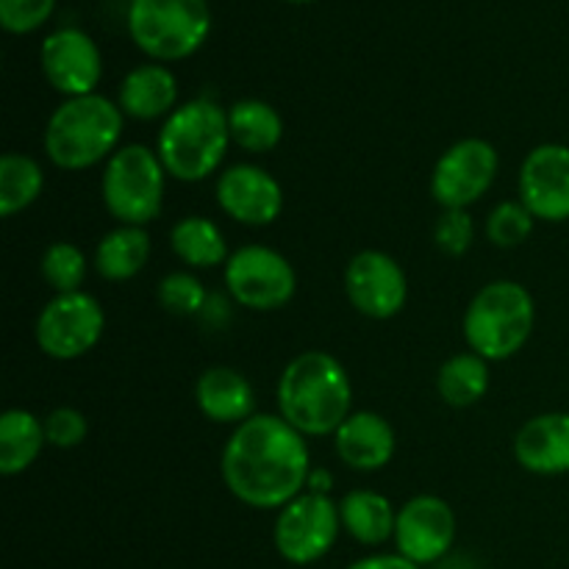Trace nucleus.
<instances>
[{
  "label": "nucleus",
  "instance_id": "nucleus-1",
  "mask_svg": "<svg viewBox=\"0 0 569 569\" xmlns=\"http://www.w3.org/2000/svg\"><path fill=\"white\" fill-rule=\"evenodd\" d=\"M228 492L248 509L281 511L306 492L311 450L281 415H259L237 426L220 456Z\"/></svg>",
  "mask_w": 569,
  "mask_h": 569
},
{
  "label": "nucleus",
  "instance_id": "nucleus-2",
  "mask_svg": "<svg viewBox=\"0 0 569 569\" xmlns=\"http://www.w3.org/2000/svg\"><path fill=\"white\" fill-rule=\"evenodd\" d=\"M278 415L309 437H333L353 415V383L337 356L303 350L283 367L276 387Z\"/></svg>",
  "mask_w": 569,
  "mask_h": 569
},
{
  "label": "nucleus",
  "instance_id": "nucleus-3",
  "mask_svg": "<svg viewBox=\"0 0 569 569\" xmlns=\"http://www.w3.org/2000/svg\"><path fill=\"white\" fill-rule=\"evenodd\" d=\"M122 128L126 114L117 100L100 92L64 98L44 126V156L59 170H89L120 150Z\"/></svg>",
  "mask_w": 569,
  "mask_h": 569
},
{
  "label": "nucleus",
  "instance_id": "nucleus-4",
  "mask_svg": "<svg viewBox=\"0 0 569 569\" xmlns=\"http://www.w3.org/2000/svg\"><path fill=\"white\" fill-rule=\"evenodd\" d=\"M231 144L228 109L211 98H194L161 122L156 153L167 176L181 183H200L220 170Z\"/></svg>",
  "mask_w": 569,
  "mask_h": 569
},
{
  "label": "nucleus",
  "instance_id": "nucleus-5",
  "mask_svg": "<svg viewBox=\"0 0 569 569\" xmlns=\"http://www.w3.org/2000/svg\"><path fill=\"white\" fill-rule=\"evenodd\" d=\"M537 328V300L520 281L498 278L472 295L465 311L467 348L481 359L506 361L520 353Z\"/></svg>",
  "mask_w": 569,
  "mask_h": 569
},
{
  "label": "nucleus",
  "instance_id": "nucleus-6",
  "mask_svg": "<svg viewBox=\"0 0 569 569\" xmlns=\"http://www.w3.org/2000/svg\"><path fill=\"white\" fill-rule=\"evenodd\" d=\"M211 31L206 0H131L128 33L148 59L159 64L183 61L203 48Z\"/></svg>",
  "mask_w": 569,
  "mask_h": 569
},
{
  "label": "nucleus",
  "instance_id": "nucleus-7",
  "mask_svg": "<svg viewBox=\"0 0 569 569\" xmlns=\"http://www.w3.org/2000/svg\"><path fill=\"white\" fill-rule=\"evenodd\" d=\"M167 170L148 144H122L103 167L100 198L117 226L148 228L161 214L167 192Z\"/></svg>",
  "mask_w": 569,
  "mask_h": 569
},
{
  "label": "nucleus",
  "instance_id": "nucleus-8",
  "mask_svg": "<svg viewBox=\"0 0 569 569\" xmlns=\"http://www.w3.org/2000/svg\"><path fill=\"white\" fill-rule=\"evenodd\" d=\"M228 298L250 311H278L292 303L298 272L292 261L267 244H242L222 267Z\"/></svg>",
  "mask_w": 569,
  "mask_h": 569
},
{
  "label": "nucleus",
  "instance_id": "nucleus-9",
  "mask_svg": "<svg viewBox=\"0 0 569 569\" xmlns=\"http://www.w3.org/2000/svg\"><path fill=\"white\" fill-rule=\"evenodd\" d=\"M342 533L339 500L303 492L278 511L272 522V545L287 565L309 567L326 559Z\"/></svg>",
  "mask_w": 569,
  "mask_h": 569
},
{
  "label": "nucleus",
  "instance_id": "nucleus-10",
  "mask_svg": "<svg viewBox=\"0 0 569 569\" xmlns=\"http://www.w3.org/2000/svg\"><path fill=\"white\" fill-rule=\"evenodd\" d=\"M106 331V311L89 292L53 295L33 322L37 348L53 361L83 359Z\"/></svg>",
  "mask_w": 569,
  "mask_h": 569
},
{
  "label": "nucleus",
  "instance_id": "nucleus-11",
  "mask_svg": "<svg viewBox=\"0 0 569 569\" xmlns=\"http://www.w3.org/2000/svg\"><path fill=\"white\" fill-rule=\"evenodd\" d=\"M498 170L500 156L489 139H459L433 164L431 198L439 209L470 211L492 189Z\"/></svg>",
  "mask_w": 569,
  "mask_h": 569
},
{
  "label": "nucleus",
  "instance_id": "nucleus-12",
  "mask_svg": "<svg viewBox=\"0 0 569 569\" xmlns=\"http://www.w3.org/2000/svg\"><path fill=\"white\" fill-rule=\"evenodd\" d=\"M348 303L367 320H392L406 309L409 278L400 261L383 250H359L345 267Z\"/></svg>",
  "mask_w": 569,
  "mask_h": 569
},
{
  "label": "nucleus",
  "instance_id": "nucleus-13",
  "mask_svg": "<svg viewBox=\"0 0 569 569\" xmlns=\"http://www.w3.org/2000/svg\"><path fill=\"white\" fill-rule=\"evenodd\" d=\"M456 531L459 522L448 500L439 495H417L398 509L392 539L395 553L417 567L437 565L453 548Z\"/></svg>",
  "mask_w": 569,
  "mask_h": 569
},
{
  "label": "nucleus",
  "instance_id": "nucleus-14",
  "mask_svg": "<svg viewBox=\"0 0 569 569\" xmlns=\"http://www.w3.org/2000/svg\"><path fill=\"white\" fill-rule=\"evenodd\" d=\"M39 64L50 87L64 98L92 94L103 78V56L98 42L81 28H59L39 48Z\"/></svg>",
  "mask_w": 569,
  "mask_h": 569
},
{
  "label": "nucleus",
  "instance_id": "nucleus-15",
  "mask_svg": "<svg viewBox=\"0 0 569 569\" xmlns=\"http://www.w3.org/2000/svg\"><path fill=\"white\" fill-rule=\"evenodd\" d=\"M517 192L537 222H567L569 144L545 142L528 150L517 176Z\"/></svg>",
  "mask_w": 569,
  "mask_h": 569
},
{
  "label": "nucleus",
  "instance_id": "nucleus-16",
  "mask_svg": "<svg viewBox=\"0 0 569 569\" xmlns=\"http://www.w3.org/2000/svg\"><path fill=\"white\" fill-rule=\"evenodd\" d=\"M217 206L244 228H267L283 214V187L259 164H233L217 178Z\"/></svg>",
  "mask_w": 569,
  "mask_h": 569
},
{
  "label": "nucleus",
  "instance_id": "nucleus-17",
  "mask_svg": "<svg viewBox=\"0 0 569 569\" xmlns=\"http://www.w3.org/2000/svg\"><path fill=\"white\" fill-rule=\"evenodd\" d=\"M517 465L531 476L553 478L569 472V411H545L520 426L511 442Z\"/></svg>",
  "mask_w": 569,
  "mask_h": 569
},
{
  "label": "nucleus",
  "instance_id": "nucleus-18",
  "mask_svg": "<svg viewBox=\"0 0 569 569\" xmlns=\"http://www.w3.org/2000/svg\"><path fill=\"white\" fill-rule=\"evenodd\" d=\"M333 450L348 470L378 472L395 459L398 433L383 415L359 409L333 433Z\"/></svg>",
  "mask_w": 569,
  "mask_h": 569
},
{
  "label": "nucleus",
  "instance_id": "nucleus-19",
  "mask_svg": "<svg viewBox=\"0 0 569 569\" xmlns=\"http://www.w3.org/2000/svg\"><path fill=\"white\" fill-rule=\"evenodd\" d=\"M117 106L128 120H167L178 109V78L167 64L150 61L126 72L117 89Z\"/></svg>",
  "mask_w": 569,
  "mask_h": 569
},
{
  "label": "nucleus",
  "instance_id": "nucleus-20",
  "mask_svg": "<svg viewBox=\"0 0 569 569\" xmlns=\"http://www.w3.org/2000/svg\"><path fill=\"white\" fill-rule=\"evenodd\" d=\"M194 403L214 426H242L256 415L253 383L233 367H209L194 383Z\"/></svg>",
  "mask_w": 569,
  "mask_h": 569
},
{
  "label": "nucleus",
  "instance_id": "nucleus-21",
  "mask_svg": "<svg viewBox=\"0 0 569 569\" xmlns=\"http://www.w3.org/2000/svg\"><path fill=\"white\" fill-rule=\"evenodd\" d=\"M342 531L365 548H381L395 539L398 509L376 489H353L339 500Z\"/></svg>",
  "mask_w": 569,
  "mask_h": 569
},
{
  "label": "nucleus",
  "instance_id": "nucleus-22",
  "mask_svg": "<svg viewBox=\"0 0 569 569\" xmlns=\"http://www.w3.org/2000/svg\"><path fill=\"white\" fill-rule=\"evenodd\" d=\"M153 242H150L148 228L139 226H114L100 237L94 244L92 264L103 281H131L148 267Z\"/></svg>",
  "mask_w": 569,
  "mask_h": 569
},
{
  "label": "nucleus",
  "instance_id": "nucleus-23",
  "mask_svg": "<svg viewBox=\"0 0 569 569\" xmlns=\"http://www.w3.org/2000/svg\"><path fill=\"white\" fill-rule=\"evenodd\" d=\"M48 445L44 420L28 409H9L0 415V472L6 478L22 476L37 465Z\"/></svg>",
  "mask_w": 569,
  "mask_h": 569
},
{
  "label": "nucleus",
  "instance_id": "nucleus-24",
  "mask_svg": "<svg viewBox=\"0 0 569 569\" xmlns=\"http://www.w3.org/2000/svg\"><path fill=\"white\" fill-rule=\"evenodd\" d=\"M170 250L189 270H214L220 264L226 267L228 256H231L222 228L209 217L198 214L181 217L170 228Z\"/></svg>",
  "mask_w": 569,
  "mask_h": 569
},
{
  "label": "nucleus",
  "instance_id": "nucleus-25",
  "mask_svg": "<svg viewBox=\"0 0 569 569\" xmlns=\"http://www.w3.org/2000/svg\"><path fill=\"white\" fill-rule=\"evenodd\" d=\"M231 142L244 153H270L283 139V117L272 103L259 98H244L228 109Z\"/></svg>",
  "mask_w": 569,
  "mask_h": 569
},
{
  "label": "nucleus",
  "instance_id": "nucleus-26",
  "mask_svg": "<svg viewBox=\"0 0 569 569\" xmlns=\"http://www.w3.org/2000/svg\"><path fill=\"white\" fill-rule=\"evenodd\" d=\"M489 383H492L489 361L472 350L450 356L437 372L439 398L453 409H470V406L481 403L489 392Z\"/></svg>",
  "mask_w": 569,
  "mask_h": 569
},
{
  "label": "nucleus",
  "instance_id": "nucleus-27",
  "mask_svg": "<svg viewBox=\"0 0 569 569\" xmlns=\"http://www.w3.org/2000/svg\"><path fill=\"white\" fill-rule=\"evenodd\" d=\"M44 192V170L33 156L6 153L0 159V214L9 217L31 209Z\"/></svg>",
  "mask_w": 569,
  "mask_h": 569
},
{
  "label": "nucleus",
  "instance_id": "nucleus-28",
  "mask_svg": "<svg viewBox=\"0 0 569 569\" xmlns=\"http://www.w3.org/2000/svg\"><path fill=\"white\" fill-rule=\"evenodd\" d=\"M39 272L56 295L81 292L89 272V259L76 242H53L42 253Z\"/></svg>",
  "mask_w": 569,
  "mask_h": 569
},
{
  "label": "nucleus",
  "instance_id": "nucleus-29",
  "mask_svg": "<svg viewBox=\"0 0 569 569\" xmlns=\"http://www.w3.org/2000/svg\"><path fill=\"white\" fill-rule=\"evenodd\" d=\"M159 306L172 317H203L211 295L206 292L203 281L189 270L167 272L156 289Z\"/></svg>",
  "mask_w": 569,
  "mask_h": 569
},
{
  "label": "nucleus",
  "instance_id": "nucleus-30",
  "mask_svg": "<svg viewBox=\"0 0 569 569\" xmlns=\"http://www.w3.org/2000/svg\"><path fill=\"white\" fill-rule=\"evenodd\" d=\"M537 226V217L526 209L522 200H503V203L495 206L487 217V239L500 250L520 248L528 237L533 233Z\"/></svg>",
  "mask_w": 569,
  "mask_h": 569
},
{
  "label": "nucleus",
  "instance_id": "nucleus-31",
  "mask_svg": "<svg viewBox=\"0 0 569 569\" xmlns=\"http://www.w3.org/2000/svg\"><path fill=\"white\" fill-rule=\"evenodd\" d=\"M476 242V222L465 209H442L433 222V244L439 253L459 259Z\"/></svg>",
  "mask_w": 569,
  "mask_h": 569
},
{
  "label": "nucleus",
  "instance_id": "nucleus-32",
  "mask_svg": "<svg viewBox=\"0 0 569 569\" xmlns=\"http://www.w3.org/2000/svg\"><path fill=\"white\" fill-rule=\"evenodd\" d=\"M56 0H0V26L14 37L39 31L50 20Z\"/></svg>",
  "mask_w": 569,
  "mask_h": 569
},
{
  "label": "nucleus",
  "instance_id": "nucleus-33",
  "mask_svg": "<svg viewBox=\"0 0 569 569\" xmlns=\"http://www.w3.org/2000/svg\"><path fill=\"white\" fill-rule=\"evenodd\" d=\"M44 433H48L50 448L72 450L87 442L89 420L83 411L72 409V406H59L44 417Z\"/></svg>",
  "mask_w": 569,
  "mask_h": 569
},
{
  "label": "nucleus",
  "instance_id": "nucleus-34",
  "mask_svg": "<svg viewBox=\"0 0 569 569\" xmlns=\"http://www.w3.org/2000/svg\"><path fill=\"white\" fill-rule=\"evenodd\" d=\"M345 569H422V567L411 565V561L403 559L400 553H376V556H367V559L353 561V565Z\"/></svg>",
  "mask_w": 569,
  "mask_h": 569
},
{
  "label": "nucleus",
  "instance_id": "nucleus-35",
  "mask_svg": "<svg viewBox=\"0 0 569 569\" xmlns=\"http://www.w3.org/2000/svg\"><path fill=\"white\" fill-rule=\"evenodd\" d=\"M331 489H333V472L326 470V467H311V476H309V483H306V492L328 495V498H331Z\"/></svg>",
  "mask_w": 569,
  "mask_h": 569
},
{
  "label": "nucleus",
  "instance_id": "nucleus-36",
  "mask_svg": "<svg viewBox=\"0 0 569 569\" xmlns=\"http://www.w3.org/2000/svg\"><path fill=\"white\" fill-rule=\"evenodd\" d=\"M283 3H315V0H283Z\"/></svg>",
  "mask_w": 569,
  "mask_h": 569
}]
</instances>
